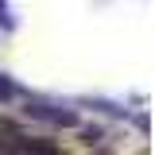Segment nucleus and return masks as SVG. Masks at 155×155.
Returning <instances> with one entry per match:
<instances>
[{
    "mask_svg": "<svg viewBox=\"0 0 155 155\" xmlns=\"http://www.w3.org/2000/svg\"><path fill=\"white\" fill-rule=\"evenodd\" d=\"M23 140H27V136L19 132L12 120H0V155H19Z\"/></svg>",
    "mask_w": 155,
    "mask_h": 155,
    "instance_id": "f257e3e1",
    "label": "nucleus"
},
{
    "mask_svg": "<svg viewBox=\"0 0 155 155\" xmlns=\"http://www.w3.org/2000/svg\"><path fill=\"white\" fill-rule=\"evenodd\" d=\"M27 113L39 120H51V124H78V116L70 109H54V105H27Z\"/></svg>",
    "mask_w": 155,
    "mask_h": 155,
    "instance_id": "f03ea898",
    "label": "nucleus"
},
{
    "mask_svg": "<svg viewBox=\"0 0 155 155\" xmlns=\"http://www.w3.org/2000/svg\"><path fill=\"white\" fill-rule=\"evenodd\" d=\"M8 97H16V85H12V78L0 74V101H8Z\"/></svg>",
    "mask_w": 155,
    "mask_h": 155,
    "instance_id": "7ed1b4c3",
    "label": "nucleus"
}]
</instances>
